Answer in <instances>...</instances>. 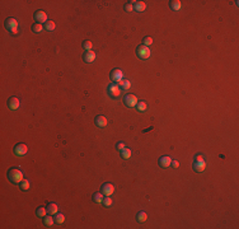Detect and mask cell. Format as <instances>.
Returning a JSON list of instances; mask_svg holds the SVG:
<instances>
[{"mask_svg":"<svg viewBox=\"0 0 239 229\" xmlns=\"http://www.w3.org/2000/svg\"><path fill=\"white\" fill-rule=\"evenodd\" d=\"M7 177H8V180H9L12 183H14V185H19L20 182L24 180L23 172L20 171V169H18V168H10L9 171H8V173H7Z\"/></svg>","mask_w":239,"mask_h":229,"instance_id":"6da1fadb","label":"cell"},{"mask_svg":"<svg viewBox=\"0 0 239 229\" xmlns=\"http://www.w3.org/2000/svg\"><path fill=\"white\" fill-rule=\"evenodd\" d=\"M4 25L12 35H17V32H18V20L15 18H7Z\"/></svg>","mask_w":239,"mask_h":229,"instance_id":"7a4b0ae2","label":"cell"},{"mask_svg":"<svg viewBox=\"0 0 239 229\" xmlns=\"http://www.w3.org/2000/svg\"><path fill=\"white\" fill-rule=\"evenodd\" d=\"M136 55H138V57L141 59V60H146V59L150 57L151 51H150L149 47H146V46L140 45V46L136 47Z\"/></svg>","mask_w":239,"mask_h":229,"instance_id":"3957f363","label":"cell"},{"mask_svg":"<svg viewBox=\"0 0 239 229\" xmlns=\"http://www.w3.org/2000/svg\"><path fill=\"white\" fill-rule=\"evenodd\" d=\"M107 93H108V96L111 97V98H118L120 94H121V89H120L118 84L111 83V84H108V87H107Z\"/></svg>","mask_w":239,"mask_h":229,"instance_id":"277c9868","label":"cell"},{"mask_svg":"<svg viewBox=\"0 0 239 229\" xmlns=\"http://www.w3.org/2000/svg\"><path fill=\"white\" fill-rule=\"evenodd\" d=\"M138 98H136L135 94H126L123 97V104L126 106V107H136V104H138Z\"/></svg>","mask_w":239,"mask_h":229,"instance_id":"5b68a950","label":"cell"},{"mask_svg":"<svg viewBox=\"0 0 239 229\" xmlns=\"http://www.w3.org/2000/svg\"><path fill=\"white\" fill-rule=\"evenodd\" d=\"M33 18H35V20H36V23H40V24H42V23H46L47 22V14L43 12V10H37L35 14H33Z\"/></svg>","mask_w":239,"mask_h":229,"instance_id":"8992f818","label":"cell"},{"mask_svg":"<svg viewBox=\"0 0 239 229\" xmlns=\"http://www.w3.org/2000/svg\"><path fill=\"white\" fill-rule=\"evenodd\" d=\"M27 151H28V148L23 143L17 144V145L14 146V154L18 155V157H24L25 154H27Z\"/></svg>","mask_w":239,"mask_h":229,"instance_id":"52a82bcc","label":"cell"},{"mask_svg":"<svg viewBox=\"0 0 239 229\" xmlns=\"http://www.w3.org/2000/svg\"><path fill=\"white\" fill-rule=\"evenodd\" d=\"M101 192L104 195V196H112V193L114 192V186L112 183H103L102 185V188H101Z\"/></svg>","mask_w":239,"mask_h":229,"instance_id":"ba28073f","label":"cell"},{"mask_svg":"<svg viewBox=\"0 0 239 229\" xmlns=\"http://www.w3.org/2000/svg\"><path fill=\"white\" fill-rule=\"evenodd\" d=\"M111 79L113 83H120L123 79V73L121 69H113L111 71Z\"/></svg>","mask_w":239,"mask_h":229,"instance_id":"9c48e42d","label":"cell"},{"mask_svg":"<svg viewBox=\"0 0 239 229\" xmlns=\"http://www.w3.org/2000/svg\"><path fill=\"white\" fill-rule=\"evenodd\" d=\"M192 168H193L195 172L197 173H201L206 169V162L202 159V160H197V162H193L192 163Z\"/></svg>","mask_w":239,"mask_h":229,"instance_id":"30bf717a","label":"cell"},{"mask_svg":"<svg viewBox=\"0 0 239 229\" xmlns=\"http://www.w3.org/2000/svg\"><path fill=\"white\" fill-rule=\"evenodd\" d=\"M96 57H97V54H96L93 50H91V51H85L84 55H83V60H84L85 62H87V64H92V62H94Z\"/></svg>","mask_w":239,"mask_h":229,"instance_id":"8fae6325","label":"cell"},{"mask_svg":"<svg viewBox=\"0 0 239 229\" xmlns=\"http://www.w3.org/2000/svg\"><path fill=\"white\" fill-rule=\"evenodd\" d=\"M8 107L13 109V111H15V109H18L20 107V101L17 97H12V98L8 99Z\"/></svg>","mask_w":239,"mask_h":229,"instance_id":"7c38bea8","label":"cell"},{"mask_svg":"<svg viewBox=\"0 0 239 229\" xmlns=\"http://www.w3.org/2000/svg\"><path fill=\"white\" fill-rule=\"evenodd\" d=\"M158 162H159V165L162 168H168L170 165V163H172V159H170V157H168V155H163V157H160Z\"/></svg>","mask_w":239,"mask_h":229,"instance_id":"4fadbf2b","label":"cell"},{"mask_svg":"<svg viewBox=\"0 0 239 229\" xmlns=\"http://www.w3.org/2000/svg\"><path fill=\"white\" fill-rule=\"evenodd\" d=\"M132 5H134V10L138 12V13H141L146 9V4L144 1H130Z\"/></svg>","mask_w":239,"mask_h":229,"instance_id":"5bb4252c","label":"cell"},{"mask_svg":"<svg viewBox=\"0 0 239 229\" xmlns=\"http://www.w3.org/2000/svg\"><path fill=\"white\" fill-rule=\"evenodd\" d=\"M94 122H96V125H97L98 127H101V129H103V127L107 126V118H106L104 116H101V114L96 117Z\"/></svg>","mask_w":239,"mask_h":229,"instance_id":"9a60e30c","label":"cell"},{"mask_svg":"<svg viewBox=\"0 0 239 229\" xmlns=\"http://www.w3.org/2000/svg\"><path fill=\"white\" fill-rule=\"evenodd\" d=\"M118 84H120L118 87H120L121 91H129V89L131 88V82H130L129 79H122Z\"/></svg>","mask_w":239,"mask_h":229,"instance_id":"2e32d148","label":"cell"},{"mask_svg":"<svg viewBox=\"0 0 239 229\" xmlns=\"http://www.w3.org/2000/svg\"><path fill=\"white\" fill-rule=\"evenodd\" d=\"M56 213H59V206L55 202H50L49 205H47V214L55 215Z\"/></svg>","mask_w":239,"mask_h":229,"instance_id":"e0dca14e","label":"cell"},{"mask_svg":"<svg viewBox=\"0 0 239 229\" xmlns=\"http://www.w3.org/2000/svg\"><path fill=\"white\" fill-rule=\"evenodd\" d=\"M169 7H170V9L172 10H179L182 8V4H181V1L179 0H172V1H169Z\"/></svg>","mask_w":239,"mask_h":229,"instance_id":"ac0fdd59","label":"cell"},{"mask_svg":"<svg viewBox=\"0 0 239 229\" xmlns=\"http://www.w3.org/2000/svg\"><path fill=\"white\" fill-rule=\"evenodd\" d=\"M103 199H104V195L102 192H99V191H98V192H94V195H93V201L96 204H102Z\"/></svg>","mask_w":239,"mask_h":229,"instance_id":"d6986e66","label":"cell"},{"mask_svg":"<svg viewBox=\"0 0 239 229\" xmlns=\"http://www.w3.org/2000/svg\"><path fill=\"white\" fill-rule=\"evenodd\" d=\"M43 28L46 29V31H54L55 28H56V24H55L54 20H47L45 24H43Z\"/></svg>","mask_w":239,"mask_h":229,"instance_id":"ffe728a7","label":"cell"},{"mask_svg":"<svg viewBox=\"0 0 239 229\" xmlns=\"http://www.w3.org/2000/svg\"><path fill=\"white\" fill-rule=\"evenodd\" d=\"M54 223H55V219H54L50 214H49V216L46 215L45 218H43V224H45L46 227H52V225H54Z\"/></svg>","mask_w":239,"mask_h":229,"instance_id":"44dd1931","label":"cell"},{"mask_svg":"<svg viewBox=\"0 0 239 229\" xmlns=\"http://www.w3.org/2000/svg\"><path fill=\"white\" fill-rule=\"evenodd\" d=\"M146 219H148V215L145 211H140V213H138V215H136V220H138L139 223L146 222Z\"/></svg>","mask_w":239,"mask_h":229,"instance_id":"7402d4cb","label":"cell"},{"mask_svg":"<svg viewBox=\"0 0 239 229\" xmlns=\"http://www.w3.org/2000/svg\"><path fill=\"white\" fill-rule=\"evenodd\" d=\"M131 154H132V151H131V149H129V148H125V149L121 150V157L123 159H130Z\"/></svg>","mask_w":239,"mask_h":229,"instance_id":"603a6c76","label":"cell"},{"mask_svg":"<svg viewBox=\"0 0 239 229\" xmlns=\"http://www.w3.org/2000/svg\"><path fill=\"white\" fill-rule=\"evenodd\" d=\"M136 108H138V111H140V112L146 111V108H148L146 102H145V101H140V102H138V104H136Z\"/></svg>","mask_w":239,"mask_h":229,"instance_id":"cb8c5ba5","label":"cell"},{"mask_svg":"<svg viewBox=\"0 0 239 229\" xmlns=\"http://www.w3.org/2000/svg\"><path fill=\"white\" fill-rule=\"evenodd\" d=\"M54 219H55V223H57V224H62L64 222H65V216H64V214H61V213L55 214Z\"/></svg>","mask_w":239,"mask_h":229,"instance_id":"d4e9b609","label":"cell"},{"mask_svg":"<svg viewBox=\"0 0 239 229\" xmlns=\"http://www.w3.org/2000/svg\"><path fill=\"white\" fill-rule=\"evenodd\" d=\"M36 215L38 218H45V216L47 215V209H45V207H38L36 210Z\"/></svg>","mask_w":239,"mask_h":229,"instance_id":"484cf974","label":"cell"},{"mask_svg":"<svg viewBox=\"0 0 239 229\" xmlns=\"http://www.w3.org/2000/svg\"><path fill=\"white\" fill-rule=\"evenodd\" d=\"M19 187H20V190H23V191H28L29 188H31V183H29V181L23 180L19 183Z\"/></svg>","mask_w":239,"mask_h":229,"instance_id":"4316f807","label":"cell"},{"mask_svg":"<svg viewBox=\"0 0 239 229\" xmlns=\"http://www.w3.org/2000/svg\"><path fill=\"white\" fill-rule=\"evenodd\" d=\"M102 204H103L104 207H109L112 206V199H111V196H104L103 201H102Z\"/></svg>","mask_w":239,"mask_h":229,"instance_id":"83f0119b","label":"cell"},{"mask_svg":"<svg viewBox=\"0 0 239 229\" xmlns=\"http://www.w3.org/2000/svg\"><path fill=\"white\" fill-rule=\"evenodd\" d=\"M42 29H43V25L40 24V23H35V24L32 25V31L35 32V33H40V32H42Z\"/></svg>","mask_w":239,"mask_h":229,"instance_id":"f1b7e54d","label":"cell"},{"mask_svg":"<svg viewBox=\"0 0 239 229\" xmlns=\"http://www.w3.org/2000/svg\"><path fill=\"white\" fill-rule=\"evenodd\" d=\"M141 43H143L144 46H146V47H149V46H151V45H153V38H151L150 36L144 37V38H143V42H141Z\"/></svg>","mask_w":239,"mask_h":229,"instance_id":"f546056e","label":"cell"},{"mask_svg":"<svg viewBox=\"0 0 239 229\" xmlns=\"http://www.w3.org/2000/svg\"><path fill=\"white\" fill-rule=\"evenodd\" d=\"M92 46H93V43H92L91 41H88V40L83 42V49H84L85 51H91V50H92Z\"/></svg>","mask_w":239,"mask_h":229,"instance_id":"4dcf8cb0","label":"cell"},{"mask_svg":"<svg viewBox=\"0 0 239 229\" xmlns=\"http://www.w3.org/2000/svg\"><path fill=\"white\" fill-rule=\"evenodd\" d=\"M123 9H125V12H127V13H131L132 10H134V5H132V4L129 1V3H126V4H125Z\"/></svg>","mask_w":239,"mask_h":229,"instance_id":"1f68e13d","label":"cell"},{"mask_svg":"<svg viewBox=\"0 0 239 229\" xmlns=\"http://www.w3.org/2000/svg\"><path fill=\"white\" fill-rule=\"evenodd\" d=\"M116 148H117V150L118 151H121L122 149H125V143H122V141H120V143H117V145H116Z\"/></svg>","mask_w":239,"mask_h":229,"instance_id":"d6a6232c","label":"cell"},{"mask_svg":"<svg viewBox=\"0 0 239 229\" xmlns=\"http://www.w3.org/2000/svg\"><path fill=\"white\" fill-rule=\"evenodd\" d=\"M202 159H204L202 154H196L195 158H193V162H197V160H202Z\"/></svg>","mask_w":239,"mask_h":229,"instance_id":"836d02e7","label":"cell"},{"mask_svg":"<svg viewBox=\"0 0 239 229\" xmlns=\"http://www.w3.org/2000/svg\"><path fill=\"white\" fill-rule=\"evenodd\" d=\"M170 164H172L173 168H178V165H179V163L177 162V160H172V163H170Z\"/></svg>","mask_w":239,"mask_h":229,"instance_id":"e575fe53","label":"cell"}]
</instances>
